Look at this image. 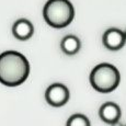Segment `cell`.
<instances>
[{
    "mask_svg": "<svg viewBox=\"0 0 126 126\" xmlns=\"http://www.w3.org/2000/svg\"><path fill=\"white\" fill-rule=\"evenodd\" d=\"M30 74V64L23 54L7 50L0 54V83L8 87L22 84Z\"/></svg>",
    "mask_w": 126,
    "mask_h": 126,
    "instance_id": "1",
    "label": "cell"
},
{
    "mask_svg": "<svg viewBox=\"0 0 126 126\" xmlns=\"http://www.w3.org/2000/svg\"><path fill=\"white\" fill-rule=\"evenodd\" d=\"M45 22L55 29L66 28L75 18V9L69 0H48L43 9Z\"/></svg>",
    "mask_w": 126,
    "mask_h": 126,
    "instance_id": "2",
    "label": "cell"
},
{
    "mask_svg": "<svg viewBox=\"0 0 126 126\" xmlns=\"http://www.w3.org/2000/svg\"><path fill=\"white\" fill-rule=\"evenodd\" d=\"M121 75L115 66L108 63L99 64L90 74V83L94 90L101 93H110L118 87Z\"/></svg>",
    "mask_w": 126,
    "mask_h": 126,
    "instance_id": "3",
    "label": "cell"
},
{
    "mask_svg": "<svg viewBox=\"0 0 126 126\" xmlns=\"http://www.w3.org/2000/svg\"><path fill=\"white\" fill-rule=\"evenodd\" d=\"M46 102L49 105L59 108L65 105L69 100V90L63 83H53L45 92Z\"/></svg>",
    "mask_w": 126,
    "mask_h": 126,
    "instance_id": "4",
    "label": "cell"
},
{
    "mask_svg": "<svg viewBox=\"0 0 126 126\" xmlns=\"http://www.w3.org/2000/svg\"><path fill=\"white\" fill-rule=\"evenodd\" d=\"M103 45L110 50H118L125 45V33L120 29L111 28L106 30L102 37Z\"/></svg>",
    "mask_w": 126,
    "mask_h": 126,
    "instance_id": "5",
    "label": "cell"
},
{
    "mask_svg": "<svg viewBox=\"0 0 126 126\" xmlns=\"http://www.w3.org/2000/svg\"><path fill=\"white\" fill-rule=\"evenodd\" d=\"M34 33V26L26 19H19L12 26V34L19 41H28Z\"/></svg>",
    "mask_w": 126,
    "mask_h": 126,
    "instance_id": "6",
    "label": "cell"
},
{
    "mask_svg": "<svg viewBox=\"0 0 126 126\" xmlns=\"http://www.w3.org/2000/svg\"><path fill=\"white\" fill-rule=\"evenodd\" d=\"M99 115L103 122L108 124H113V123L120 121L122 112H121L120 106L114 102H105L102 104L99 110Z\"/></svg>",
    "mask_w": 126,
    "mask_h": 126,
    "instance_id": "7",
    "label": "cell"
},
{
    "mask_svg": "<svg viewBox=\"0 0 126 126\" xmlns=\"http://www.w3.org/2000/svg\"><path fill=\"white\" fill-rule=\"evenodd\" d=\"M80 40L75 35H67L60 42V48L67 55H75L80 49Z\"/></svg>",
    "mask_w": 126,
    "mask_h": 126,
    "instance_id": "8",
    "label": "cell"
},
{
    "mask_svg": "<svg viewBox=\"0 0 126 126\" xmlns=\"http://www.w3.org/2000/svg\"><path fill=\"white\" fill-rule=\"evenodd\" d=\"M67 126H91L90 121L83 114H74L67 121Z\"/></svg>",
    "mask_w": 126,
    "mask_h": 126,
    "instance_id": "9",
    "label": "cell"
},
{
    "mask_svg": "<svg viewBox=\"0 0 126 126\" xmlns=\"http://www.w3.org/2000/svg\"><path fill=\"white\" fill-rule=\"evenodd\" d=\"M112 126H124V125H122L120 123V121H117V122H115V123H113V124H111Z\"/></svg>",
    "mask_w": 126,
    "mask_h": 126,
    "instance_id": "10",
    "label": "cell"
},
{
    "mask_svg": "<svg viewBox=\"0 0 126 126\" xmlns=\"http://www.w3.org/2000/svg\"><path fill=\"white\" fill-rule=\"evenodd\" d=\"M124 33H125V37H126V31H125V32H124Z\"/></svg>",
    "mask_w": 126,
    "mask_h": 126,
    "instance_id": "11",
    "label": "cell"
},
{
    "mask_svg": "<svg viewBox=\"0 0 126 126\" xmlns=\"http://www.w3.org/2000/svg\"><path fill=\"white\" fill-rule=\"evenodd\" d=\"M124 126H126V125H124Z\"/></svg>",
    "mask_w": 126,
    "mask_h": 126,
    "instance_id": "12",
    "label": "cell"
}]
</instances>
